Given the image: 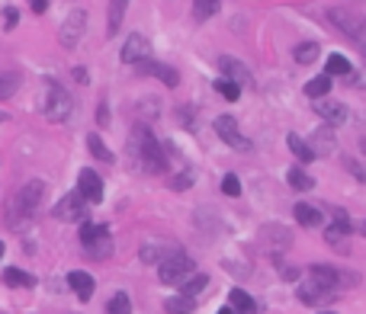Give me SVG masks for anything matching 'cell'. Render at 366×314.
<instances>
[{
	"label": "cell",
	"instance_id": "e575fe53",
	"mask_svg": "<svg viewBox=\"0 0 366 314\" xmlns=\"http://www.w3.org/2000/svg\"><path fill=\"white\" fill-rule=\"evenodd\" d=\"M222 193L238 199V196H241V179H238L235 173H225V177H222Z\"/></svg>",
	"mask_w": 366,
	"mask_h": 314
},
{
	"label": "cell",
	"instance_id": "ab89813d",
	"mask_svg": "<svg viewBox=\"0 0 366 314\" xmlns=\"http://www.w3.org/2000/svg\"><path fill=\"white\" fill-rule=\"evenodd\" d=\"M215 314H235V308H231V305H229V308H219Z\"/></svg>",
	"mask_w": 366,
	"mask_h": 314
},
{
	"label": "cell",
	"instance_id": "5b68a950",
	"mask_svg": "<svg viewBox=\"0 0 366 314\" xmlns=\"http://www.w3.org/2000/svg\"><path fill=\"white\" fill-rule=\"evenodd\" d=\"M296 295H299L302 305H328V301L337 299V289H331L328 282H321V279L312 276V273H305V279L299 282Z\"/></svg>",
	"mask_w": 366,
	"mask_h": 314
},
{
	"label": "cell",
	"instance_id": "d4e9b609",
	"mask_svg": "<svg viewBox=\"0 0 366 314\" xmlns=\"http://www.w3.org/2000/svg\"><path fill=\"white\" fill-rule=\"evenodd\" d=\"M318 55H321L318 42H302V45H296V48H292V58H296V64H315V61H318Z\"/></svg>",
	"mask_w": 366,
	"mask_h": 314
},
{
	"label": "cell",
	"instance_id": "ba28073f",
	"mask_svg": "<svg viewBox=\"0 0 366 314\" xmlns=\"http://www.w3.org/2000/svg\"><path fill=\"white\" fill-rule=\"evenodd\" d=\"M55 218L58 221H84L87 218V199L81 193H68L65 199H58V205H55Z\"/></svg>",
	"mask_w": 366,
	"mask_h": 314
},
{
	"label": "cell",
	"instance_id": "8fae6325",
	"mask_svg": "<svg viewBox=\"0 0 366 314\" xmlns=\"http://www.w3.org/2000/svg\"><path fill=\"white\" fill-rule=\"evenodd\" d=\"M174 254H180V247L170 244V240H148V244H142V250H138V257L145 263H151V266H161V263L170 260Z\"/></svg>",
	"mask_w": 366,
	"mask_h": 314
},
{
	"label": "cell",
	"instance_id": "4dcf8cb0",
	"mask_svg": "<svg viewBox=\"0 0 366 314\" xmlns=\"http://www.w3.org/2000/svg\"><path fill=\"white\" fill-rule=\"evenodd\" d=\"M219 7H222V0H193V16L203 22V20L219 13Z\"/></svg>",
	"mask_w": 366,
	"mask_h": 314
},
{
	"label": "cell",
	"instance_id": "f6af8a7d",
	"mask_svg": "<svg viewBox=\"0 0 366 314\" xmlns=\"http://www.w3.org/2000/svg\"><path fill=\"white\" fill-rule=\"evenodd\" d=\"M321 314H331V311H321Z\"/></svg>",
	"mask_w": 366,
	"mask_h": 314
},
{
	"label": "cell",
	"instance_id": "8992f818",
	"mask_svg": "<svg viewBox=\"0 0 366 314\" xmlns=\"http://www.w3.org/2000/svg\"><path fill=\"white\" fill-rule=\"evenodd\" d=\"M190 276H196V273H193V260L183 254V250L158 266V279H161L164 285H183Z\"/></svg>",
	"mask_w": 366,
	"mask_h": 314
},
{
	"label": "cell",
	"instance_id": "7c38bea8",
	"mask_svg": "<svg viewBox=\"0 0 366 314\" xmlns=\"http://www.w3.org/2000/svg\"><path fill=\"white\" fill-rule=\"evenodd\" d=\"M77 193L84 196L87 202H103V179L97 177V170H81L77 173Z\"/></svg>",
	"mask_w": 366,
	"mask_h": 314
},
{
	"label": "cell",
	"instance_id": "836d02e7",
	"mask_svg": "<svg viewBox=\"0 0 366 314\" xmlns=\"http://www.w3.org/2000/svg\"><path fill=\"white\" fill-rule=\"evenodd\" d=\"M107 314H132V299L126 292H116L107 305Z\"/></svg>",
	"mask_w": 366,
	"mask_h": 314
},
{
	"label": "cell",
	"instance_id": "cb8c5ba5",
	"mask_svg": "<svg viewBox=\"0 0 366 314\" xmlns=\"http://www.w3.org/2000/svg\"><path fill=\"white\" fill-rule=\"evenodd\" d=\"M328 93H331V77H328V74H318V77H312V81L305 83V97L325 100Z\"/></svg>",
	"mask_w": 366,
	"mask_h": 314
},
{
	"label": "cell",
	"instance_id": "44dd1931",
	"mask_svg": "<svg viewBox=\"0 0 366 314\" xmlns=\"http://www.w3.org/2000/svg\"><path fill=\"white\" fill-rule=\"evenodd\" d=\"M84 254L90 257V260H107V257L113 254V240H109V234H103V238L84 244Z\"/></svg>",
	"mask_w": 366,
	"mask_h": 314
},
{
	"label": "cell",
	"instance_id": "484cf974",
	"mask_svg": "<svg viewBox=\"0 0 366 314\" xmlns=\"http://www.w3.org/2000/svg\"><path fill=\"white\" fill-rule=\"evenodd\" d=\"M126 7H129V0H109V22H107V32L116 36L122 26V16H126Z\"/></svg>",
	"mask_w": 366,
	"mask_h": 314
},
{
	"label": "cell",
	"instance_id": "e0dca14e",
	"mask_svg": "<svg viewBox=\"0 0 366 314\" xmlns=\"http://www.w3.org/2000/svg\"><path fill=\"white\" fill-rule=\"evenodd\" d=\"M292 215H296V221L302 224V228H321V224H325V215H321L315 205H309V202H299L296 209H292Z\"/></svg>",
	"mask_w": 366,
	"mask_h": 314
},
{
	"label": "cell",
	"instance_id": "7bdbcfd3",
	"mask_svg": "<svg viewBox=\"0 0 366 314\" xmlns=\"http://www.w3.org/2000/svg\"><path fill=\"white\" fill-rule=\"evenodd\" d=\"M0 260H4V240H0Z\"/></svg>",
	"mask_w": 366,
	"mask_h": 314
},
{
	"label": "cell",
	"instance_id": "ee69618b",
	"mask_svg": "<svg viewBox=\"0 0 366 314\" xmlns=\"http://www.w3.org/2000/svg\"><path fill=\"white\" fill-rule=\"evenodd\" d=\"M360 148H363V151H366V138H363V142H360Z\"/></svg>",
	"mask_w": 366,
	"mask_h": 314
},
{
	"label": "cell",
	"instance_id": "4fadbf2b",
	"mask_svg": "<svg viewBox=\"0 0 366 314\" xmlns=\"http://www.w3.org/2000/svg\"><path fill=\"white\" fill-rule=\"evenodd\" d=\"M315 112L325 125H344L347 122V106L337 103V100H318L315 103Z\"/></svg>",
	"mask_w": 366,
	"mask_h": 314
},
{
	"label": "cell",
	"instance_id": "74e56055",
	"mask_svg": "<svg viewBox=\"0 0 366 314\" xmlns=\"http://www.w3.org/2000/svg\"><path fill=\"white\" fill-rule=\"evenodd\" d=\"M180 122H183L187 128L193 125V119H190V106H183V109H180Z\"/></svg>",
	"mask_w": 366,
	"mask_h": 314
},
{
	"label": "cell",
	"instance_id": "9a60e30c",
	"mask_svg": "<svg viewBox=\"0 0 366 314\" xmlns=\"http://www.w3.org/2000/svg\"><path fill=\"white\" fill-rule=\"evenodd\" d=\"M138 71H142V74L158 77V81H164L168 87H177V83H180V74H177L170 64H161V61H142V64H138Z\"/></svg>",
	"mask_w": 366,
	"mask_h": 314
},
{
	"label": "cell",
	"instance_id": "f1b7e54d",
	"mask_svg": "<svg viewBox=\"0 0 366 314\" xmlns=\"http://www.w3.org/2000/svg\"><path fill=\"white\" fill-rule=\"evenodd\" d=\"M87 148H90V154L97 157V161H103V164H113L116 157H113V151L107 148V144H103V138H100L97 132L93 135H87Z\"/></svg>",
	"mask_w": 366,
	"mask_h": 314
},
{
	"label": "cell",
	"instance_id": "7a4b0ae2",
	"mask_svg": "<svg viewBox=\"0 0 366 314\" xmlns=\"http://www.w3.org/2000/svg\"><path fill=\"white\" fill-rule=\"evenodd\" d=\"M129 151H132V157H135L138 164H142V170H148V173H164L168 170V151H164V144L154 138V132L148 125L132 128Z\"/></svg>",
	"mask_w": 366,
	"mask_h": 314
},
{
	"label": "cell",
	"instance_id": "7402d4cb",
	"mask_svg": "<svg viewBox=\"0 0 366 314\" xmlns=\"http://www.w3.org/2000/svg\"><path fill=\"white\" fill-rule=\"evenodd\" d=\"M4 282L13 285V289H32V285H36V276H29L26 269L10 266V269H4Z\"/></svg>",
	"mask_w": 366,
	"mask_h": 314
},
{
	"label": "cell",
	"instance_id": "d6a6232c",
	"mask_svg": "<svg viewBox=\"0 0 366 314\" xmlns=\"http://www.w3.org/2000/svg\"><path fill=\"white\" fill-rule=\"evenodd\" d=\"M206 285H209V276H206V273H196V276H190L187 282L180 285V292H183V295H190V299H196Z\"/></svg>",
	"mask_w": 366,
	"mask_h": 314
},
{
	"label": "cell",
	"instance_id": "f546056e",
	"mask_svg": "<svg viewBox=\"0 0 366 314\" xmlns=\"http://www.w3.org/2000/svg\"><path fill=\"white\" fill-rule=\"evenodd\" d=\"M212 87H215V93H219V97H225L229 103H235V100L241 97V83L229 81V77H219V81H215Z\"/></svg>",
	"mask_w": 366,
	"mask_h": 314
},
{
	"label": "cell",
	"instance_id": "5bb4252c",
	"mask_svg": "<svg viewBox=\"0 0 366 314\" xmlns=\"http://www.w3.org/2000/svg\"><path fill=\"white\" fill-rule=\"evenodd\" d=\"M219 67H222V77H229V81L241 83V87H248V83H254L251 71H248V67H244L238 58H231V55H222V58H219Z\"/></svg>",
	"mask_w": 366,
	"mask_h": 314
},
{
	"label": "cell",
	"instance_id": "ffe728a7",
	"mask_svg": "<svg viewBox=\"0 0 366 314\" xmlns=\"http://www.w3.org/2000/svg\"><path fill=\"white\" fill-rule=\"evenodd\" d=\"M312 151L315 154H331L334 151V132H331V125H325V128H318V132L312 135Z\"/></svg>",
	"mask_w": 366,
	"mask_h": 314
},
{
	"label": "cell",
	"instance_id": "ac0fdd59",
	"mask_svg": "<svg viewBox=\"0 0 366 314\" xmlns=\"http://www.w3.org/2000/svg\"><path fill=\"white\" fill-rule=\"evenodd\" d=\"M325 74H328V77H351L353 64L344 58L341 52H334V55H328V61H325Z\"/></svg>",
	"mask_w": 366,
	"mask_h": 314
},
{
	"label": "cell",
	"instance_id": "6da1fadb",
	"mask_svg": "<svg viewBox=\"0 0 366 314\" xmlns=\"http://www.w3.org/2000/svg\"><path fill=\"white\" fill-rule=\"evenodd\" d=\"M46 193L48 186L42 179H29L23 189H16L13 196H7V205H4V224H7L10 231H23L26 224L32 221L39 209H42V202H46Z\"/></svg>",
	"mask_w": 366,
	"mask_h": 314
},
{
	"label": "cell",
	"instance_id": "d590c367",
	"mask_svg": "<svg viewBox=\"0 0 366 314\" xmlns=\"http://www.w3.org/2000/svg\"><path fill=\"white\" fill-rule=\"evenodd\" d=\"M4 26H7V29H13L16 26V10L13 7H7V13H4Z\"/></svg>",
	"mask_w": 366,
	"mask_h": 314
},
{
	"label": "cell",
	"instance_id": "52a82bcc",
	"mask_svg": "<svg viewBox=\"0 0 366 314\" xmlns=\"http://www.w3.org/2000/svg\"><path fill=\"white\" fill-rule=\"evenodd\" d=\"M84 26H87L84 10H71V16L61 22V29H58L61 48H77V45H81V36H84Z\"/></svg>",
	"mask_w": 366,
	"mask_h": 314
},
{
	"label": "cell",
	"instance_id": "277c9868",
	"mask_svg": "<svg viewBox=\"0 0 366 314\" xmlns=\"http://www.w3.org/2000/svg\"><path fill=\"white\" fill-rule=\"evenodd\" d=\"M328 20L334 22L337 29H341L344 36L351 39L353 45H357L360 52L366 55V20H360V16H353L351 10H328Z\"/></svg>",
	"mask_w": 366,
	"mask_h": 314
},
{
	"label": "cell",
	"instance_id": "603a6c76",
	"mask_svg": "<svg viewBox=\"0 0 366 314\" xmlns=\"http://www.w3.org/2000/svg\"><path fill=\"white\" fill-rule=\"evenodd\" d=\"M229 305L235 308V314H254V311H257L254 299H251V295H248V292H244V289H231Z\"/></svg>",
	"mask_w": 366,
	"mask_h": 314
},
{
	"label": "cell",
	"instance_id": "f35d334b",
	"mask_svg": "<svg viewBox=\"0 0 366 314\" xmlns=\"http://www.w3.org/2000/svg\"><path fill=\"white\" fill-rule=\"evenodd\" d=\"M97 119H100V125H107V122H109V112H107V103H100V116H97Z\"/></svg>",
	"mask_w": 366,
	"mask_h": 314
},
{
	"label": "cell",
	"instance_id": "b9f144b4",
	"mask_svg": "<svg viewBox=\"0 0 366 314\" xmlns=\"http://www.w3.org/2000/svg\"><path fill=\"white\" fill-rule=\"evenodd\" d=\"M10 119V116H7V112H0V122H7Z\"/></svg>",
	"mask_w": 366,
	"mask_h": 314
},
{
	"label": "cell",
	"instance_id": "1f68e13d",
	"mask_svg": "<svg viewBox=\"0 0 366 314\" xmlns=\"http://www.w3.org/2000/svg\"><path fill=\"white\" fill-rule=\"evenodd\" d=\"M16 87H20V74L16 71H0V100L13 97Z\"/></svg>",
	"mask_w": 366,
	"mask_h": 314
},
{
	"label": "cell",
	"instance_id": "d6986e66",
	"mask_svg": "<svg viewBox=\"0 0 366 314\" xmlns=\"http://www.w3.org/2000/svg\"><path fill=\"white\" fill-rule=\"evenodd\" d=\"M286 144H290V151L299 157V161H302V164H312V161H315L312 144L305 142V138H299L296 132H290V135H286Z\"/></svg>",
	"mask_w": 366,
	"mask_h": 314
},
{
	"label": "cell",
	"instance_id": "83f0119b",
	"mask_svg": "<svg viewBox=\"0 0 366 314\" xmlns=\"http://www.w3.org/2000/svg\"><path fill=\"white\" fill-rule=\"evenodd\" d=\"M193 308H196V299H190V295H174V299H168L164 301V311L168 314H190Z\"/></svg>",
	"mask_w": 366,
	"mask_h": 314
},
{
	"label": "cell",
	"instance_id": "2e32d148",
	"mask_svg": "<svg viewBox=\"0 0 366 314\" xmlns=\"http://www.w3.org/2000/svg\"><path fill=\"white\" fill-rule=\"evenodd\" d=\"M68 285L77 292V299H81V301H90V295H93V276H90V273L74 269V273L68 276Z\"/></svg>",
	"mask_w": 366,
	"mask_h": 314
},
{
	"label": "cell",
	"instance_id": "3957f363",
	"mask_svg": "<svg viewBox=\"0 0 366 314\" xmlns=\"http://www.w3.org/2000/svg\"><path fill=\"white\" fill-rule=\"evenodd\" d=\"M71 109H74V100L58 81H48L46 83V100H42V116L48 122H68L71 119Z\"/></svg>",
	"mask_w": 366,
	"mask_h": 314
},
{
	"label": "cell",
	"instance_id": "9c48e42d",
	"mask_svg": "<svg viewBox=\"0 0 366 314\" xmlns=\"http://www.w3.org/2000/svg\"><path fill=\"white\" fill-rule=\"evenodd\" d=\"M212 128H215V135H219L222 142L229 144V148H235V151H251V142H248V138L238 132V122L231 119V116H219V119L212 122Z\"/></svg>",
	"mask_w": 366,
	"mask_h": 314
},
{
	"label": "cell",
	"instance_id": "4316f807",
	"mask_svg": "<svg viewBox=\"0 0 366 314\" xmlns=\"http://www.w3.org/2000/svg\"><path fill=\"white\" fill-rule=\"evenodd\" d=\"M286 183H290L292 189H299V193H309V189H315V179L309 177L302 167H292V170L286 173Z\"/></svg>",
	"mask_w": 366,
	"mask_h": 314
},
{
	"label": "cell",
	"instance_id": "8d00e7d4",
	"mask_svg": "<svg viewBox=\"0 0 366 314\" xmlns=\"http://www.w3.org/2000/svg\"><path fill=\"white\" fill-rule=\"evenodd\" d=\"M29 7H32V13H46V10H48V0H29Z\"/></svg>",
	"mask_w": 366,
	"mask_h": 314
},
{
	"label": "cell",
	"instance_id": "60d3db41",
	"mask_svg": "<svg viewBox=\"0 0 366 314\" xmlns=\"http://www.w3.org/2000/svg\"><path fill=\"white\" fill-rule=\"evenodd\" d=\"M357 231L363 234V238H366V221H360V224H357Z\"/></svg>",
	"mask_w": 366,
	"mask_h": 314
},
{
	"label": "cell",
	"instance_id": "30bf717a",
	"mask_svg": "<svg viewBox=\"0 0 366 314\" xmlns=\"http://www.w3.org/2000/svg\"><path fill=\"white\" fill-rule=\"evenodd\" d=\"M148 55H151V42H148V36L132 32V36L122 42V55H119V58L126 61V64H142V61H148Z\"/></svg>",
	"mask_w": 366,
	"mask_h": 314
}]
</instances>
